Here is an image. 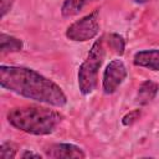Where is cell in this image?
Segmentation results:
<instances>
[{
	"instance_id": "obj_13",
	"label": "cell",
	"mask_w": 159,
	"mask_h": 159,
	"mask_svg": "<svg viewBox=\"0 0 159 159\" xmlns=\"http://www.w3.org/2000/svg\"><path fill=\"white\" fill-rule=\"evenodd\" d=\"M139 117H140V109H134V111L127 113V114L122 118V123H123L124 125H130V124H133Z\"/></svg>"
},
{
	"instance_id": "obj_10",
	"label": "cell",
	"mask_w": 159,
	"mask_h": 159,
	"mask_svg": "<svg viewBox=\"0 0 159 159\" xmlns=\"http://www.w3.org/2000/svg\"><path fill=\"white\" fill-rule=\"evenodd\" d=\"M22 50V41L20 39H16L14 36L6 35L1 32L0 35V52L1 55L11 53V52H19Z\"/></svg>"
},
{
	"instance_id": "obj_3",
	"label": "cell",
	"mask_w": 159,
	"mask_h": 159,
	"mask_svg": "<svg viewBox=\"0 0 159 159\" xmlns=\"http://www.w3.org/2000/svg\"><path fill=\"white\" fill-rule=\"evenodd\" d=\"M106 56L104 36H101L91 47L84 62L78 70V87L82 94L87 96L93 92L97 86L98 71Z\"/></svg>"
},
{
	"instance_id": "obj_12",
	"label": "cell",
	"mask_w": 159,
	"mask_h": 159,
	"mask_svg": "<svg viewBox=\"0 0 159 159\" xmlns=\"http://www.w3.org/2000/svg\"><path fill=\"white\" fill-rule=\"evenodd\" d=\"M17 152V145L12 142H5L0 147V158L1 159H10L15 158Z\"/></svg>"
},
{
	"instance_id": "obj_16",
	"label": "cell",
	"mask_w": 159,
	"mask_h": 159,
	"mask_svg": "<svg viewBox=\"0 0 159 159\" xmlns=\"http://www.w3.org/2000/svg\"><path fill=\"white\" fill-rule=\"evenodd\" d=\"M148 0H134V2H137V4H144V2H147Z\"/></svg>"
},
{
	"instance_id": "obj_6",
	"label": "cell",
	"mask_w": 159,
	"mask_h": 159,
	"mask_svg": "<svg viewBox=\"0 0 159 159\" xmlns=\"http://www.w3.org/2000/svg\"><path fill=\"white\" fill-rule=\"evenodd\" d=\"M46 157L52 159H82L86 157L84 152L75 145L68 143L52 144L46 149Z\"/></svg>"
},
{
	"instance_id": "obj_15",
	"label": "cell",
	"mask_w": 159,
	"mask_h": 159,
	"mask_svg": "<svg viewBox=\"0 0 159 159\" xmlns=\"http://www.w3.org/2000/svg\"><path fill=\"white\" fill-rule=\"evenodd\" d=\"M21 158H41V155L40 154H36V153H32V152H25L22 155H21Z\"/></svg>"
},
{
	"instance_id": "obj_5",
	"label": "cell",
	"mask_w": 159,
	"mask_h": 159,
	"mask_svg": "<svg viewBox=\"0 0 159 159\" xmlns=\"http://www.w3.org/2000/svg\"><path fill=\"white\" fill-rule=\"evenodd\" d=\"M127 77V68L120 60H112L103 73V91L107 94H112L123 83Z\"/></svg>"
},
{
	"instance_id": "obj_11",
	"label": "cell",
	"mask_w": 159,
	"mask_h": 159,
	"mask_svg": "<svg viewBox=\"0 0 159 159\" xmlns=\"http://www.w3.org/2000/svg\"><path fill=\"white\" fill-rule=\"evenodd\" d=\"M108 43H109V47H111L116 53L123 55L125 42H124V40H123L122 36H119L118 34H111L109 37H108Z\"/></svg>"
},
{
	"instance_id": "obj_8",
	"label": "cell",
	"mask_w": 159,
	"mask_h": 159,
	"mask_svg": "<svg viewBox=\"0 0 159 159\" xmlns=\"http://www.w3.org/2000/svg\"><path fill=\"white\" fill-rule=\"evenodd\" d=\"M158 91H159L158 83H155V82H153V81H149V80H148V81H144V82L140 84L139 89H138V93H137V102H138L139 104H142V106H145V104L150 103V102L155 98Z\"/></svg>"
},
{
	"instance_id": "obj_2",
	"label": "cell",
	"mask_w": 159,
	"mask_h": 159,
	"mask_svg": "<svg viewBox=\"0 0 159 159\" xmlns=\"http://www.w3.org/2000/svg\"><path fill=\"white\" fill-rule=\"evenodd\" d=\"M9 123L34 135L51 134L62 120V116L50 108L40 106H22L9 111Z\"/></svg>"
},
{
	"instance_id": "obj_1",
	"label": "cell",
	"mask_w": 159,
	"mask_h": 159,
	"mask_svg": "<svg viewBox=\"0 0 159 159\" xmlns=\"http://www.w3.org/2000/svg\"><path fill=\"white\" fill-rule=\"evenodd\" d=\"M0 86L29 99L55 107H63L67 97L61 87L32 68L21 66H0Z\"/></svg>"
},
{
	"instance_id": "obj_4",
	"label": "cell",
	"mask_w": 159,
	"mask_h": 159,
	"mask_svg": "<svg viewBox=\"0 0 159 159\" xmlns=\"http://www.w3.org/2000/svg\"><path fill=\"white\" fill-rule=\"evenodd\" d=\"M99 10H94L91 14L83 16L82 19L75 21L66 30V37L71 41H88L93 39L99 31Z\"/></svg>"
},
{
	"instance_id": "obj_9",
	"label": "cell",
	"mask_w": 159,
	"mask_h": 159,
	"mask_svg": "<svg viewBox=\"0 0 159 159\" xmlns=\"http://www.w3.org/2000/svg\"><path fill=\"white\" fill-rule=\"evenodd\" d=\"M96 0H65L61 7V12L65 17H72L80 14L87 5Z\"/></svg>"
},
{
	"instance_id": "obj_7",
	"label": "cell",
	"mask_w": 159,
	"mask_h": 159,
	"mask_svg": "<svg viewBox=\"0 0 159 159\" xmlns=\"http://www.w3.org/2000/svg\"><path fill=\"white\" fill-rule=\"evenodd\" d=\"M133 63L152 71H159V50L153 48L137 52L133 57Z\"/></svg>"
},
{
	"instance_id": "obj_14",
	"label": "cell",
	"mask_w": 159,
	"mask_h": 159,
	"mask_svg": "<svg viewBox=\"0 0 159 159\" xmlns=\"http://www.w3.org/2000/svg\"><path fill=\"white\" fill-rule=\"evenodd\" d=\"M12 2L14 0H1V4H0V10H1V17H4L11 9L12 6Z\"/></svg>"
}]
</instances>
